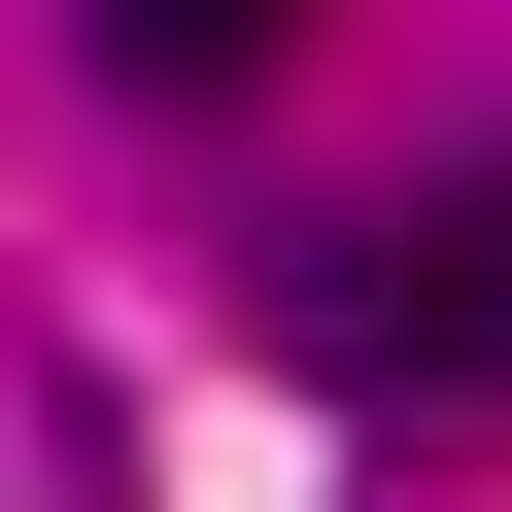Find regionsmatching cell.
I'll return each instance as SVG.
<instances>
[{
    "label": "cell",
    "mask_w": 512,
    "mask_h": 512,
    "mask_svg": "<svg viewBox=\"0 0 512 512\" xmlns=\"http://www.w3.org/2000/svg\"><path fill=\"white\" fill-rule=\"evenodd\" d=\"M308 376H376V410H512V171H444L410 239H342V274H308Z\"/></svg>",
    "instance_id": "cell-1"
},
{
    "label": "cell",
    "mask_w": 512,
    "mask_h": 512,
    "mask_svg": "<svg viewBox=\"0 0 512 512\" xmlns=\"http://www.w3.org/2000/svg\"><path fill=\"white\" fill-rule=\"evenodd\" d=\"M103 69H137V103H274V69H308V0H103Z\"/></svg>",
    "instance_id": "cell-2"
}]
</instances>
